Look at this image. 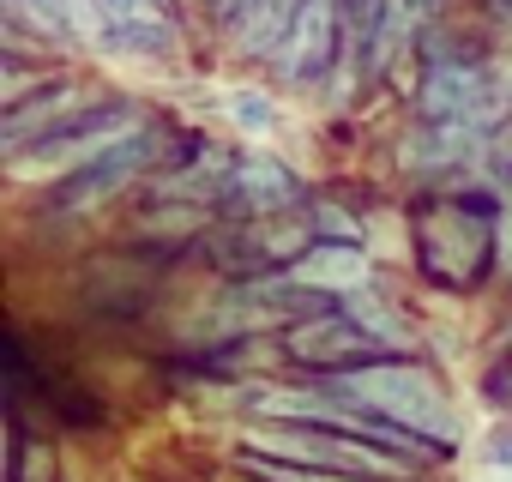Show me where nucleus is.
Here are the masks:
<instances>
[{
    "label": "nucleus",
    "instance_id": "nucleus-7",
    "mask_svg": "<svg viewBox=\"0 0 512 482\" xmlns=\"http://www.w3.org/2000/svg\"><path fill=\"white\" fill-rule=\"evenodd\" d=\"M91 109V91L85 85H61V91H37L31 103H13L7 109V127H0V145H7V157L13 151H25V145H37V139H49L55 127H67V121H79Z\"/></svg>",
    "mask_w": 512,
    "mask_h": 482
},
{
    "label": "nucleus",
    "instance_id": "nucleus-10",
    "mask_svg": "<svg viewBox=\"0 0 512 482\" xmlns=\"http://www.w3.org/2000/svg\"><path fill=\"white\" fill-rule=\"evenodd\" d=\"M362 350H374V338L350 320V314H326V320H308V326H296L290 332V356H302V362H356Z\"/></svg>",
    "mask_w": 512,
    "mask_h": 482
},
{
    "label": "nucleus",
    "instance_id": "nucleus-8",
    "mask_svg": "<svg viewBox=\"0 0 512 482\" xmlns=\"http://www.w3.org/2000/svg\"><path fill=\"white\" fill-rule=\"evenodd\" d=\"M97 13V37L127 49V55H157L169 49V13L163 0H91Z\"/></svg>",
    "mask_w": 512,
    "mask_h": 482
},
{
    "label": "nucleus",
    "instance_id": "nucleus-11",
    "mask_svg": "<svg viewBox=\"0 0 512 482\" xmlns=\"http://www.w3.org/2000/svg\"><path fill=\"white\" fill-rule=\"evenodd\" d=\"M290 284H302V290H344V296H356L362 284H368V260H362V248H338V241H326V248H314V254H302L296 260V272H290Z\"/></svg>",
    "mask_w": 512,
    "mask_h": 482
},
{
    "label": "nucleus",
    "instance_id": "nucleus-13",
    "mask_svg": "<svg viewBox=\"0 0 512 482\" xmlns=\"http://www.w3.org/2000/svg\"><path fill=\"white\" fill-rule=\"evenodd\" d=\"M19 19H31L37 31H79V37H97V13L91 0H7Z\"/></svg>",
    "mask_w": 512,
    "mask_h": 482
},
{
    "label": "nucleus",
    "instance_id": "nucleus-6",
    "mask_svg": "<svg viewBox=\"0 0 512 482\" xmlns=\"http://www.w3.org/2000/svg\"><path fill=\"white\" fill-rule=\"evenodd\" d=\"M151 163V133L145 127H133L121 145H109L91 169H79L73 175V187H67V211H91V205H103V199H115L139 169Z\"/></svg>",
    "mask_w": 512,
    "mask_h": 482
},
{
    "label": "nucleus",
    "instance_id": "nucleus-5",
    "mask_svg": "<svg viewBox=\"0 0 512 482\" xmlns=\"http://www.w3.org/2000/svg\"><path fill=\"white\" fill-rule=\"evenodd\" d=\"M332 49H338V7L332 0H302L284 43H278V67L290 79H314V73H326Z\"/></svg>",
    "mask_w": 512,
    "mask_h": 482
},
{
    "label": "nucleus",
    "instance_id": "nucleus-3",
    "mask_svg": "<svg viewBox=\"0 0 512 482\" xmlns=\"http://www.w3.org/2000/svg\"><path fill=\"white\" fill-rule=\"evenodd\" d=\"M133 127H139V115L115 103V109H103V115H79V121L55 127L49 139H37V145L13 151L7 163H13V175H19V181H55V175H79V169H91V163H97L109 145H121Z\"/></svg>",
    "mask_w": 512,
    "mask_h": 482
},
{
    "label": "nucleus",
    "instance_id": "nucleus-15",
    "mask_svg": "<svg viewBox=\"0 0 512 482\" xmlns=\"http://www.w3.org/2000/svg\"><path fill=\"white\" fill-rule=\"evenodd\" d=\"M223 109H229V121H241L247 133H272V127H278V103H272L266 91H229Z\"/></svg>",
    "mask_w": 512,
    "mask_h": 482
},
{
    "label": "nucleus",
    "instance_id": "nucleus-4",
    "mask_svg": "<svg viewBox=\"0 0 512 482\" xmlns=\"http://www.w3.org/2000/svg\"><path fill=\"white\" fill-rule=\"evenodd\" d=\"M422 248H428V272H440L446 284H470L488 260V223L446 205L422 223Z\"/></svg>",
    "mask_w": 512,
    "mask_h": 482
},
{
    "label": "nucleus",
    "instance_id": "nucleus-12",
    "mask_svg": "<svg viewBox=\"0 0 512 482\" xmlns=\"http://www.w3.org/2000/svg\"><path fill=\"white\" fill-rule=\"evenodd\" d=\"M235 193H241L253 211H266V205H290L296 181H290V169L272 163V157H241V169H235Z\"/></svg>",
    "mask_w": 512,
    "mask_h": 482
},
{
    "label": "nucleus",
    "instance_id": "nucleus-2",
    "mask_svg": "<svg viewBox=\"0 0 512 482\" xmlns=\"http://www.w3.org/2000/svg\"><path fill=\"white\" fill-rule=\"evenodd\" d=\"M247 452H266V458H290V464H320V470H344V476H398L404 458L362 440V434H344V428H326V422H290V428H260L247 434Z\"/></svg>",
    "mask_w": 512,
    "mask_h": 482
},
{
    "label": "nucleus",
    "instance_id": "nucleus-1",
    "mask_svg": "<svg viewBox=\"0 0 512 482\" xmlns=\"http://www.w3.org/2000/svg\"><path fill=\"white\" fill-rule=\"evenodd\" d=\"M338 392L356 398V404H368V410H380L386 422H398V428L416 434V440H440V446L458 440V422H452L446 392L434 386V374H422V368H410V362L344 368V374H338Z\"/></svg>",
    "mask_w": 512,
    "mask_h": 482
},
{
    "label": "nucleus",
    "instance_id": "nucleus-14",
    "mask_svg": "<svg viewBox=\"0 0 512 482\" xmlns=\"http://www.w3.org/2000/svg\"><path fill=\"white\" fill-rule=\"evenodd\" d=\"M241 470L253 482H356L344 470H320V464H290V458H266V452H247L241 446Z\"/></svg>",
    "mask_w": 512,
    "mask_h": 482
},
{
    "label": "nucleus",
    "instance_id": "nucleus-9",
    "mask_svg": "<svg viewBox=\"0 0 512 482\" xmlns=\"http://www.w3.org/2000/svg\"><path fill=\"white\" fill-rule=\"evenodd\" d=\"M482 97H488V79H482L476 67H464V61L434 67L428 85H422V109H428L434 121H446V127L476 121V115H482Z\"/></svg>",
    "mask_w": 512,
    "mask_h": 482
}]
</instances>
